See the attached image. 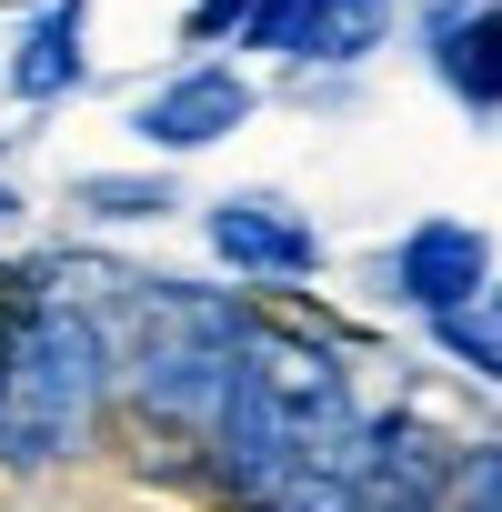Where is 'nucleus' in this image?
I'll use <instances>...</instances> for the list:
<instances>
[{"mask_svg":"<svg viewBox=\"0 0 502 512\" xmlns=\"http://www.w3.org/2000/svg\"><path fill=\"white\" fill-rule=\"evenodd\" d=\"M251 312L231 292H191V282H131V332L111 352V372L141 392V412L161 422H211L231 352H241Z\"/></svg>","mask_w":502,"mask_h":512,"instance_id":"obj_1","label":"nucleus"},{"mask_svg":"<svg viewBox=\"0 0 502 512\" xmlns=\"http://www.w3.org/2000/svg\"><path fill=\"white\" fill-rule=\"evenodd\" d=\"M0 372H11V422H21V462H61L91 422V402L111 392V332L101 312L41 292L11 342H0Z\"/></svg>","mask_w":502,"mask_h":512,"instance_id":"obj_2","label":"nucleus"},{"mask_svg":"<svg viewBox=\"0 0 502 512\" xmlns=\"http://www.w3.org/2000/svg\"><path fill=\"white\" fill-rule=\"evenodd\" d=\"M452 472H462V452L422 412H382L342 452V512H442L452 502Z\"/></svg>","mask_w":502,"mask_h":512,"instance_id":"obj_3","label":"nucleus"},{"mask_svg":"<svg viewBox=\"0 0 502 512\" xmlns=\"http://www.w3.org/2000/svg\"><path fill=\"white\" fill-rule=\"evenodd\" d=\"M382 292L412 302L422 322L472 312V302L492 292V241H482L472 221H412V231L392 241V262H382Z\"/></svg>","mask_w":502,"mask_h":512,"instance_id":"obj_4","label":"nucleus"},{"mask_svg":"<svg viewBox=\"0 0 502 512\" xmlns=\"http://www.w3.org/2000/svg\"><path fill=\"white\" fill-rule=\"evenodd\" d=\"M251 111H262V91H251L231 61H191V71H171V81L131 111V131H141V151H211V141H231Z\"/></svg>","mask_w":502,"mask_h":512,"instance_id":"obj_5","label":"nucleus"},{"mask_svg":"<svg viewBox=\"0 0 502 512\" xmlns=\"http://www.w3.org/2000/svg\"><path fill=\"white\" fill-rule=\"evenodd\" d=\"M211 251L251 282H312L322 272V231L282 201H211Z\"/></svg>","mask_w":502,"mask_h":512,"instance_id":"obj_6","label":"nucleus"},{"mask_svg":"<svg viewBox=\"0 0 502 512\" xmlns=\"http://www.w3.org/2000/svg\"><path fill=\"white\" fill-rule=\"evenodd\" d=\"M432 71L462 111H502V0H442L432 11Z\"/></svg>","mask_w":502,"mask_h":512,"instance_id":"obj_7","label":"nucleus"},{"mask_svg":"<svg viewBox=\"0 0 502 512\" xmlns=\"http://www.w3.org/2000/svg\"><path fill=\"white\" fill-rule=\"evenodd\" d=\"M81 71H91V11H81V0L31 11V31L11 51V91L21 101H61V91H81Z\"/></svg>","mask_w":502,"mask_h":512,"instance_id":"obj_8","label":"nucleus"},{"mask_svg":"<svg viewBox=\"0 0 502 512\" xmlns=\"http://www.w3.org/2000/svg\"><path fill=\"white\" fill-rule=\"evenodd\" d=\"M382 31H392V0H302L282 61H332V71H342V61L382 51Z\"/></svg>","mask_w":502,"mask_h":512,"instance_id":"obj_9","label":"nucleus"},{"mask_svg":"<svg viewBox=\"0 0 502 512\" xmlns=\"http://www.w3.org/2000/svg\"><path fill=\"white\" fill-rule=\"evenodd\" d=\"M81 201H91V211H111V221H161V211H171V191H161V181H121V171H91V181H81Z\"/></svg>","mask_w":502,"mask_h":512,"instance_id":"obj_10","label":"nucleus"},{"mask_svg":"<svg viewBox=\"0 0 502 512\" xmlns=\"http://www.w3.org/2000/svg\"><path fill=\"white\" fill-rule=\"evenodd\" d=\"M432 342H442L452 362H472L482 382H502V332H492L482 312H442V322H432Z\"/></svg>","mask_w":502,"mask_h":512,"instance_id":"obj_11","label":"nucleus"},{"mask_svg":"<svg viewBox=\"0 0 502 512\" xmlns=\"http://www.w3.org/2000/svg\"><path fill=\"white\" fill-rule=\"evenodd\" d=\"M442 512H502V442L462 452V472H452V502H442Z\"/></svg>","mask_w":502,"mask_h":512,"instance_id":"obj_12","label":"nucleus"},{"mask_svg":"<svg viewBox=\"0 0 502 512\" xmlns=\"http://www.w3.org/2000/svg\"><path fill=\"white\" fill-rule=\"evenodd\" d=\"M262 11H272V0H191V21H181V31H191V41H241Z\"/></svg>","mask_w":502,"mask_h":512,"instance_id":"obj_13","label":"nucleus"},{"mask_svg":"<svg viewBox=\"0 0 502 512\" xmlns=\"http://www.w3.org/2000/svg\"><path fill=\"white\" fill-rule=\"evenodd\" d=\"M292 21H302V0H272V11L241 31V51H292Z\"/></svg>","mask_w":502,"mask_h":512,"instance_id":"obj_14","label":"nucleus"},{"mask_svg":"<svg viewBox=\"0 0 502 512\" xmlns=\"http://www.w3.org/2000/svg\"><path fill=\"white\" fill-rule=\"evenodd\" d=\"M11 211H21V191H11V181H0V221H11Z\"/></svg>","mask_w":502,"mask_h":512,"instance_id":"obj_15","label":"nucleus"}]
</instances>
